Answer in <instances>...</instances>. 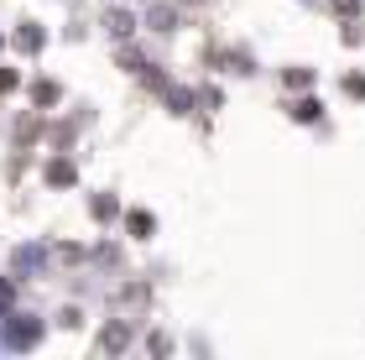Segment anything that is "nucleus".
Wrapping results in <instances>:
<instances>
[{"label": "nucleus", "mask_w": 365, "mask_h": 360, "mask_svg": "<svg viewBox=\"0 0 365 360\" xmlns=\"http://www.w3.org/2000/svg\"><path fill=\"white\" fill-rule=\"evenodd\" d=\"M37 334H42V324H31V319H26V324H16V329H11V345L21 350V345H31Z\"/></svg>", "instance_id": "f257e3e1"}, {"label": "nucleus", "mask_w": 365, "mask_h": 360, "mask_svg": "<svg viewBox=\"0 0 365 360\" xmlns=\"http://www.w3.org/2000/svg\"><path fill=\"white\" fill-rule=\"evenodd\" d=\"M47 178H53V183H68L73 168H68V162H53V168H47Z\"/></svg>", "instance_id": "f03ea898"}, {"label": "nucleus", "mask_w": 365, "mask_h": 360, "mask_svg": "<svg viewBox=\"0 0 365 360\" xmlns=\"http://www.w3.org/2000/svg\"><path fill=\"white\" fill-rule=\"evenodd\" d=\"M6 308H11V282L0 277V314H6Z\"/></svg>", "instance_id": "7ed1b4c3"}]
</instances>
